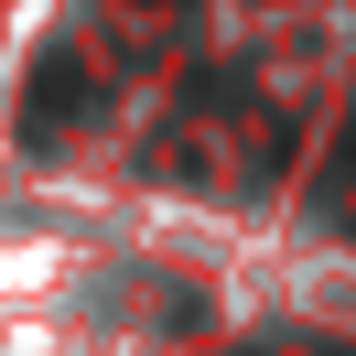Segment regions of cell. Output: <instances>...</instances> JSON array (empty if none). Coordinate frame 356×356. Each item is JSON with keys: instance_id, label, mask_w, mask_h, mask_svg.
<instances>
[{"instance_id": "obj_1", "label": "cell", "mask_w": 356, "mask_h": 356, "mask_svg": "<svg viewBox=\"0 0 356 356\" xmlns=\"http://www.w3.org/2000/svg\"><path fill=\"white\" fill-rule=\"evenodd\" d=\"M87 97H97V76L76 65V54H44V76H33V97H22V140H54Z\"/></svg>"}]
</instances>
